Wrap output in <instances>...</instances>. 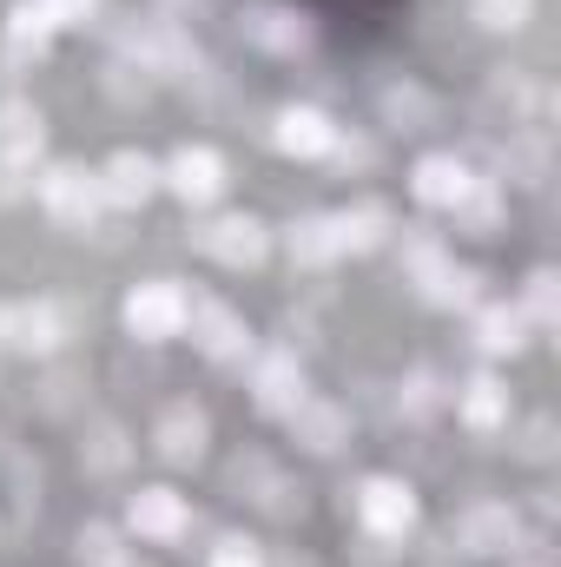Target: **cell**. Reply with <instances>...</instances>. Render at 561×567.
I'll return each instance as SVG.
<instances>
[{
	"instance_id": "74e56055",
	"label": "cell",
	"mask_w": 561,
	"mask_h": 567,
	"mask_svg": "<svg viewBox=\"0 0 561 567\" xmlns=\"http://www.w3.org/2000/svg\"><path fill=\"white\" fill-rule=\"evenodd\" d=\"M152 7H159V13H185L192 0H152Z\"/></svg>"
},
{
	"instance_id": "8992f818",
	"label": "cell",
	"mask_w": 561,
	"mask_h": 567,
	"mask_svg": "<svg viewBox=\"0 0 561 567\" xmlns=\"http://www.w3.org/2000/svg\"><path fill=\"white\" fill-rule=\"evenodd\" d=\"M73 337V310L60 297H27V303H7V323H0V343L20 350V357H53L67 350Z\"/></svg>"
},
{
	"instance_id": "cb8c5ba5",
	"label": "cell",
	"mask_w": 561,
	"mask_h": 567,
	"mask_svg": "<svg viewBox=\"0 0 561 567\" xmlns=\"http://www.w3.org/2000/svg\"><path fill=\"white\" fill-rule=\"evenodd\" d=\"M384 126L390 133H429L436 120H442V100L429 93V86H417V80H397V86H384Z\"/></svg>"
},
{
	"instance_id": "603a6c76",
	"label": "cell",
	"mask_w": 561,
	"mask_h": 567,
	"mask_svg": "<svg viewBox=\"0 0 561 567\" xmlns=\"http://www.w3.org/2000/svg\"><path fill=\"white\" fill-rule=\"evenodd\" d=\"M0 40H7V53H13V60H47V53H53V40H60V27L40 13V0H13V7H7V27H0Z\"/></svg>"
},
{
	"instance_id": "8fae6325",
	"label": "cell",
	"mask_w": 561,
	"mask_h": 567,
	"mask_svg": "<svg viewBox=\"0 0 561 567\" xmlns=\"http://www.w3.org/2000/svg\"><path fill=\"white\" fill-rule=\"evenodd\" d=\"M205 442H212V416H205L192 396H178V403H165V410L152 416V455L172 462V468L205 462Z\"/></svg>"
},
{
	"instance_id": "83f0119b",
	"label": "cell",
	"mask_w": 561,
	"mask_h": 567,
	"mask_svg": "<svg viewBox=\"0 0 561 567\" xmlns=\"http://www.w3.org/2000/svg\"><path fill=\"white\" fill-rule=\"evenodd\" d=\"M449 410V390H442V377L417 363V370H404V383H397V416H410V423H436Z\"/></svg>"
},
{
	"instance_id": "d6986e66",
	"label": "cell",
	"mask_w": 561,
	"mask_h": 567,
	"mask_svg": "<svg viewBox=\"0 0 561 567\" xmlns=\"http://www.w3.org/2000/svg\"><path fill=\"white\" fill-rule=\"evenodd\" d=\"M469 330H476V350L482 357H522L529 350V317L516 303H502V297H482L469 310Z\"/></svg>"
},
{
	"instance_id": "836d02e7",
	"label": "cell",
	"mask_w": 561,
	"mask_h": 567,
	"mask_svg": "<svg viewBox=\"0 0 561 567\" xmlns=\"http://www.w3.org/2000/svg\"><path fill=\"white\" fill-rule=\"evenodd\" d=\"M7 495L27 508V502H40V462L33 455H7Z\"/></svg>"
},
{
	"instance_id": "4dcf8cb0",
	"label": "cell",
	"mask_w": 561,
	"mask_h": 567,
	"mask_svg": "<svg viewBox=\"0 0 561 567\" xmlns=\"http://www.w3.org/2000/svg\"><path fill=\"white\" fill-rule=\"evenodd\" d=\"M516 310L529 317V330H555L561 310H555V271H549V265L522 278V297H516Z\"/></svg>"
},
{
	"instance_id": "d590c367",
	"label": "cell",
	"mask_w": 561,
	"mask_h": 567,
	"mask_svg": "<svg viewBox=\"0 0 561 567\" xmlns=\"http://www.w3.org/2000/svg\"><path fill=\"white\" fill-rule=\"evenodd\" d=\"M549 449H555V423H549V416H536V423L522 429L516 455H522V462H549Z\"/></svg>"
},
{
	"instance_id": "ffe728a7",
	"label": "cell",
	"mask_w": 561,
	"mask_h": 567,
	"mask_svg": "<svg viewBox=\"0 0 561 567\" xmlns=\"http://www.w3.org/2000/svg\"><path fill=\"white\" fill-rule=\"evenodd\" d=\"M449 403H456L462 429H476V435H496V429H509V416H516L509 383H502V377H489V370H476V377H469Z\"/></svg>"
},
{
	"instance_id": "f546056e",
	"label": "cell",
	"mask_w": 561,
	"mask_h": 567,
	"mask_svg": "<svg viewBox=\"0 0 561 567\" xmlns=\"http://www.w3.org/2000/svg\"><path fill=\"white\" fill-rule=\"evenodd\" d=\"M126 555V535L113 528V522H86L80 535H73V561L80 567H113Z\"/></svg>"
},
{
	"instance_id": "5bb4252c",
	"label": "cell",
	"mask_w": 561,
	"mask_h": 567,
	"mask_svg": "<svg viewBox=\"0 0 561 567\" xmlns=\"http://www.w3.org/2000/svg\"><path fill=\"white\" fill-rule=\"evenodd\" d=\"M126 528L152 542V548H172V542H185L192 535V502L178 495V488H140L133 502H126Z\"/></svg>"
},
{
	"instance_id": "d6a6232c",
	"label": "cell",
	"mask_w": 561,
	"mask_h": 567,
	"mask_svg": "<svg viewBox=\"0 0 561 567\" xmlns=\"http://www.w3.org/2000/svg\"><path fill=\"white\" fill-rule=\"evenodd\" d=\"M272 482H278V462H272V455H238V462H232V488H238V502L258 508V495H265Z\"/></svg>"
},
{
	"instance_id": "60d3db41",
	"label": "cell",
	"mask_w": 561,
	"mask_h": 567,
	"mask_svg": "<svg viewBox=\"0 0 561 567\" xmlns=\"http://www.w3.org/2000/svg\"><path fill=\"white\" fill-rule=\"evenodd\" d=\"M516 567H542V561H516Z\"/></svg>"
},
{
	"instance_id": "d4e9b609",
	"label": "cell",
	"mask_w": 561,
	"mask_h": 567,
	"mask_svg": "<svg viewBox=\"0 0 561 567\" xmlns=\"http://www.w3.org/2000/svg\"><path fill=\"white\" fill-rule=\"evenodd\" d=\"M397 265H404V278L410 284H429L442 265H449V238L442 231H429V225H397Z\"/></svg>"
},
{
	"instance_id": "484cf974",
	"label": "cell",
	"mask_w": 561,
	"mask_h": 567,
	"mask_svg": "<svg viewBox=\"0 0 561 567\" xmlns=\"http://www.w3.org/2000/svg\"><path fill=\"white\" fill-rule=\"evenodd\" d=\"M126 462H133L126 423H113V416L86 423V442H80V468H86V475H126Z\"/></svg>"
},
{
	"instance_id": "5b68a950",
	"label": "cell",
	"mask_w": 561,
	"mask_h": 567,
	"mask_svg": "<svg viewBox=\"0 0 561 567\" xmlns=\"http://www.w3.org/2000/svg\"><path fill=\"white\" fill-rule=\"evenodd\" d=\"M33 192H40V212L53 218V225H67V231H93V218H100V178L86 172V165H47L40 178H33Z\"/></svg>"
},
{
	"instance_id": "ab89813d",
	"label": "cell",
	"mask_w": 561,
	"mask_h": 567,
	"mask_svg": "<svg viewBox=\"0 0 561 567\" xmlns=\"http://www.w3.org/2000/svg\"><path fill=\"white\" fill-rule=\"evenodd\" d=\"M0 323H7V303H0ZM0 350H7V343H0Z\"/></svg>"
},
{
	"instance_id": "30bf717a",
	"label": "cell",
	"mask_w": 561,
	"mask_h": 567,
	"mask_svg": "<svg viewBox=\"0 0 561 567\" xmlns=\"http://www.w3.org/2000/svg\"><path fill=\"white\" fill-rule=\"evenodd\" d=\"M159 185H165L172 198H185L192 212H205V205H218V198H225L232 172H225V158H218L212 145H178V152L159 165Z\"/></svg>"
},
{
	"instance_id": "277c9868",
	"label": "cell",
	"mask_w": 561,
	"mask_h": 567,
	"mask_svg": "<svg viewBox=\"0 0 561 567\" xmlns=\"http://www.w3.org/2000/svg\"><path fill=\"white\" fill-rule=\"evenodd\" d=\"M245 377H252V403H258V416H272V423H284V416L304 403V357H297L290 343H265V350H252V357H245Z\"/></svg>"
},
{
	"instance_id": "3957f363",
	"label": "cell",
	"mask_w": 561,
	"mask_h": 567,
	"mask_svg": "<svg viewBox=\"0 0 561 567\" xmlns=\"http://www.w3.org/2000/svg\"><path fill=\"white\" fill-rule=\"evenodd\" d=\"M238 40H252L258 53L297 60L317 47V20L304 7H284V0H252V7H238Z\"/></svg>"
},
{
	"instance_id": "4316f807",
	"label": "cell",
	"mask_w": 561,
	"mask_h": 567,
	"mask_svg": "<svg viewBox=\"0 0 561 567\" xmlns=\"http://www.w3.org/2000/svg\"><path fill=\"white\" fill-rule=\"evenodd\" d=\"M482 284H489V278H482L476 265H456V258H449V265H442V271H436L429 284H417V290L429 297V303H436V310H476V303L489 297Z\"/></svg>"
},
{
	"instance_id": "7c38bea8",
	"label": "cell",
	"mask_w": 561,
	"mask_h": 567,
	"mask_svg": "<svg viewBox=\"0 0 561 567\" xmlns=\"http://www.w3.org/2000/svg\"><path fill=\"white\" fill-rule=\"evenodd\" d=\"M93 178H100V198H106L113 212H145V205L165 192V185H159V158H145L140 145L113 152V158H106Z\"/></svg>"
},
{
	"instance_id": "9c48e42d",
	"label": "cell",
	"mask_w": 561,
	"mask_h": 567,
	"mask_svg": "<svg viewBox=\"0 0 561 567\" xmlns=\"http://www.w3.org/2000/svg\"><path fill=\"white\" fill-rule=\"evenodd\" d=\"M417 488L410 482H397V475H370L364 488H357V522H364V535H377V542H404V535H417Z\"/></svg>"
},
{
	"instance_id": "7402d4cb",
	"label": "cell",
	"mask_w": 561,
	"mask_h": 567,
	"mask_svg": "<svg viewBox=\"0 0 561 567\" xmlns=\"http://www.w3.org/2000/svg\"><path fill=\"white\" fill-rule=\"evenodd\" d=\"M449 218H456V231H462V238H496V231L509 225V185L476 178V185H469V198H462Z\"/></svg>"
},
{
	"instance_id": "e575fe53",
	"label": "cell",
	"mask_w": 561,
	"mask_h": 567,
	"mask_svg": "<svg viewBox=\"0 0 561 567\" xmlns=\"http://www.w3.org/2000/svg\"><path fill=\"white\" fill-rule=\"evenodd\" d=\"M106 0H40V13L67 33V27H93V13H100Z\"/></svg>"
},
{
	"instance_id": "f1b7e54d",
	"label": "cell",
	"mask_w": 561,
	"mask_h": 567,
	"mask_svg": "<svg viewBox=\"0 0 561 567\" xmlns=\"http://www.w3.org/2000/svg\"><path fill=\"white\" fill-rule=\"evenodd\" d=\"M549 178V145L542 133H509L502 145V178L496 185H542Z\"/></svg>"
},
{
	"instance_id": "ba28073f",
	"label": "cell",
	"mask_w": 561,
	"mask_h": 567,
	"mask_svg": "<svg viewBox=\"0 0 561 567\" xmlns=\"http://www.w3.org/2000/svg\"><path fill=\"white\" fill-rule=\"evenodd\" d=\"M185 310H192V290L172 278H145L126 290V330L140 337V343H165V337H178L185 330Z\"/></svg>"
},
{
	"instance_id": "52a82bcc",
	"label": "cell",
	"mask_w": 561,
	"mask_h": 567,
	"mask_svg": "<svg viewBox=\"0 0 561 567\" xmlns=\"http://www.w3.org/2000/svg\"><path fill=\"white\" fill-rule=\"evenodd\" d=\"M449 542H462V555H482V561H496V555H509L516 542H522V515H516V502H496V495H476L456 522H449Z\"/></svg>"
},
{
	"instance_id": "8d00e7d4",
	"label": "cell",
	"mask_w": 561,
	"mask_h": 567,
	"mask_svg": "<svg viewBox=\"0 0 561 567\" xmlns=\"http://www.w3.org/2000/svg\"><path fill=\"white\" fill-rule=\"evenodd\" d=\"M212 567H265V561H258L252 542H218V548H212Z\"/></svg>"
},
{
	"instance_id": "1f68e13d",
	"label": "cell",
	"mask_w": 561,
	"mask_h": 567,
	"mask_svg": "<svg viewBox=\"0 0 561 567\" xmlns=\"http://www.w3.org/2000/svg\"><path fill=\"white\" fill-rule=\"evenodd\" d=\"M469 20L482 33H522L536 20V0H469Z\"/></svg>"
},
{
	"instance_id": "44dd1931",
	"label": "cell",
	"mask_w": 561,
	"mask_h": 567,
	"mask_svg": "<svg viewBox=\"0 0 561 567\" xmlns=\"http://www.w3.org/2000/svg\"><path fill=\"white\" fill-rule=\"evenodd\" d=\"M284 251H290L297 271H330V265L344 258V251H337V225H330V212H304V218H290Z\"/></svg>"
},
{
	"instance_id": "f35d334b",
	"label": "cell",
	"mask_w": 561,
	"mask_h": 567,
	"mask_svg": "<svg viewBox=\"0 0 561 567\" xmlns=\"http://www.w3.org/2000/svg\"><path fill=\"white\" fill-rule=\"evenodd\" d=\"M113 567H152V561H140V555H133V548H126V555H120V561Z\"/></svg>"
},
{
	"instance_id": "7a4b0ae2",
	"label": "cell",
	"mask_w": 561,
	"mask_h": 567,
	"mask_svg": "<svg viewBox=\"0 0 561 567\" xmlns=\"http://www.w3.org/2000/svg\"><path fill=\"white\" fill-rule=\"evenodd\" d=\"M192 251L212 258L218 271H258L272 258V225L252 218V212H225V218H212V225L192 231Z\"/></svg>"
},
{
	"instance_id": "ac0fdd59",
	"label": "cell",
	"mask_w": 561,
	"mask_h": 567,
	"mask_svg": "<svg viewBox=\"0 0 561 567\" xmlns=\"http://www.w3.org/2000/svg\"><path fill=\"white\" fill-rule=\"evenodd\" d=\"M40 152H47V113L33 100H7L0 106V172H33Z\"/></svg>"
},
{
	"instance_id": "9a60e30c",
	"label": "cell",
	"mask_w": 561,
	"mask_h": 567,
	"mask_svg": "<svg viewBox=\"0 0 561 567\" xmlns=\"http://www.w3.org/2000/svg\"><path fill=\"white\" fill-rule=\"evenodd\" d=\"M284 429H290V442L304 449V455H337V449H350V410L344 403H330V396H304L290 416H284Z\"/></svg>"
},
{
	"instance_id": "6da1fadb",
	"label": "cell",
	"mask_w": 561,
	"mask_h": 567,
	"mask_svg": "<svg viewBox=\"0 0 561 567\" xmlns=\"http://www.w3.org/2000/svg\"><path fill=\"white\" fill-rule=\"evenodd\" d=\"M185 330H192V350H198L205 363H218V370H245V357L258 350V337H252L245 310H232L225 297H192Z\"/></svg>"
},
{
	"instance_id": "4fadbf2b",
	"label": "cell",
	"mask_w": 561,
	"mask_h": 567,
	"mask_svg": "<svg viewBox=\"0 0 561 567\" xmlns=\"http://www.w3.org/2000/svg\"><path fill=\"white\" fill-rule=\"evenodd\" d=\"M469 185H476V165L456 158V152H422L410 165V198L422 212H456L469 198Z\"/></svg>"
},
{
	"instance_id": "e0dca14e",
	"label": "cell",
	"mask_w": 561,
	"mask_h": 567,
	"mask_svg": "<svg viewBox=\"0 0 561 567\" xmlns=\"http://www.w3.org/2000/svg\"><path fill=\"white\" fill-rule=\"evenodd\" d=\"M330 225H337V251L344 258H370V251H384L397 238V212L384 198H357V205L330 212Z\"/></svg>"
},
{
	"instance_id": "2e32d148",
	"label": "cell",
	"mask_w": 561,
	"mask_h": 567,
	"mask_svg": "<svg viewBox=\"0 0 561 567\" xmlns=\"http://www.w3.org/2000/svg\"><path fill=\"white\" fill-rule=\"evenodd\" d=\"M337 133L344 126L324 106H278V120H272V145H278L284 158H330Z\"/></svg>"
}]
</instances>
